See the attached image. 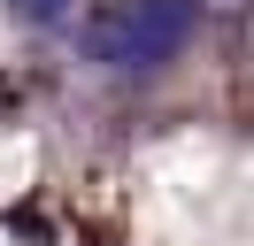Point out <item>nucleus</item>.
I'll return each instance as SVG.
<instances>
[{
  "label": "nucleus",
  "mask_w": 254,
  "mask_h": 246,
  "mask_svg": "<svg viewBox=\"0 0 254 246\" xmlns=\"http://www.w3.org/2000/svg\"><path fill=\"white\" fill-rule=\"evenodd\" d=\"M192 31V0H100L93 23H85V54L100 62V69H162V62L185 46Z\"/></svg>",
  "instance_id": "f257e3e1"
},
{
  "label": "nucleus",
  "mask_w": 254,
  "mask_h": 246,
  "mask_svg": "<svg viewBox=\"0 0 254 246\" xmlns=\"http://www.w3.org/2000/svg\"><path fill=\"white\" fill-rule=\"evenodd\" d=\"M8 15H16V23H31V31H54V23H69V15H77V0H8Z\"/></svg>",
  "instance_id": "f03ea898"
},
{
  "label": "nucleus",
  "mask_w": 254,
  "mask_h": 246,
  "mask_svg": "<svg viewBox=\"0 0 254 246\" xmlns=\"http://www.w3.org/2000/svg\"><path fill=\"white\" fill-rule=\"evenodd\" d=\"M200 8H247V0H200Z\"/></svg>",
  "instance_id": "7ed1b4c3"
}]
</instances>
